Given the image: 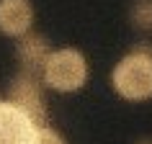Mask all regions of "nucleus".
I'll use <instances>...</instances> for the list:
<instances>
[{
    "instance_id": "1",
    "label": "nucleus",
    "mask_w": 152,
    "mask_h": 144,
    "mask_svg": "<svg viewBox=\"0 0 152 144\" xmlns=\"http://www.w3.org/2000/svg\"><path fill=\"white\" fill-rule=\"evenodd\" d=\"M111 85L124 100H150L152 98V47L137 44L111 70Z\"/></svg>"
},
{
    "instance_id": "2",
    "label": "nucleus",
    "mask_w": 152,
    "mask_h": 144,
    "mask_svg": "<svg viewBox=\"0 0 152 144\" xmlns=\"http://www.w3.org/2000/svg\"><path fill=\"white\" fill-rule=\"evenodd\" d=\"M88 80V59L77 49H57L41 70V82L57 93H75Z\"/></svg>"
},
{
    "instance_id": "3",
    "label": "nucleus",
    "mask_w": 152,
    "mask_h": 144,
    "mask_svg": "<svg viewBox=\"0 0 152 144\" xmlns=\"http://www.w3.org/2000/svg\"><path fill=\"white\" fill-rule=\"evenodd\" d=\"M8 100L16 103L39 129L47 126V100L41 93V77L28 72H21L18 77H13L8 88Z\"/></svg>"
},
{
    "instance_id": "4",
    "label": "nucleus",
    "mask_w": 152,
    "mask_h": 144,
    "mask_svg": "<svg viewBox=\"0 0 152 144\" xmlns=\"http://www.w3.org/2000/svg\"><path fill=\"white\" fill-rule=\"evenodd\" d=\"M39 126L16 103L0 100V144H36Z\"/></svg>"
},
{
    "instance_id": "5",
    "label": "nucleus",
    "mask_w": 152,
    "mask_h": 144,
    "mask_svg": "<svg viewBox=\"0 0 152 144\" xmlns=\"http://www.w3.org/2000/svg\"><path fill=\"white\" fill-rule=\"evenodd\" d=\"M34 5L31 0H0V33L21 39L31 31Z\"/></svg>"
},
{
    "instance_id": "6",
    "label": "nucleus",
    "mask_w": 152,
    "mask_h": 144,
    "mask_svg": "<svg viewBox=\"0 0 152 144\" xmlns=\"http://www.w3.org/2000/svg\"><path fill=\"white\" fill-rule=\"evenodd\" d=\"M49 57H52V47L41 33L28 31L26 36L18 39V59L23 64V72L41 77V70H44Z\"/></svg>"
},
{
    "instance_id": "7",
    "label": "nucleus",
    "mask_w": 152,
    "mask_h": 144,
    "mask_svg": "<svg viewBox=\"0 0 152 144\" xmlns=\"http://www.w3.org/2000/svg\"><path fill=\"white\" fill-rule=\"evenodd\" d=\"M129 18H132L134 28L152 31V0H134V5L129 10Z\"/></svg>"
},
{
    "instance_id": "8",
    "label": "nucleus",
    "mask_w": 152,
    "mask_h": 144,
    "mask_svg": "<svg viewBox=\"0 0 152 144\" xmlns=\"http://www.w3.org/2000/svg\"><path fill=\"white\" fill-rule=\"evenodd\" d=\"M36 144H64V139H62V134H57L54 129L41 126L39 136H36Z\"/></svg>"
},
{
    "instance_id": "9",
    "label": "nucleus",
    "mask_w": 152,
    "mask_h": 144,
    "mask_svg": "<svg viewBox=\"0 0 152 144\" xmlns=\"http://www.w3.org/2000/svg\"><path fill=\"white\" fill-rule=\"evenodd\" d=\"M137 144H152V142H150V139H144V142H137Z\"/></svg>"
}]
</instances>
